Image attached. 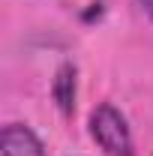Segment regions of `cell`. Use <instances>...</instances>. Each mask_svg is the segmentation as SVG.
Instances as JSON below:
<instances>
[{
	"instance_id": "cell-1",
	"label": "cell",
	"mask_w": 153,
	"mask_h": 156,
	"mask_svg": "<svg viewBox=\"0 0 153 156\" xmlns=\"http://www.w3.org/2000/svg\"><path fill=\"white\" fill-rule=\"evenodd\" d=\"M87 126H90V138L99 144V150H105L108 156H135L132 129H129L123 111L114 108L111 102H99L90 111Z\"/></svg>"
},
{
	"instance_id": "cell-4",
	"label": "cell",
	"mask_w": 153,
	"mask_h": 156,
	"mask_svg": "<svg viewBox=\"0 0 153 156\" xmlns=\"http://www.w3.org/2000/svg\"><path fill=\"white\" fill-rule=\"evenodd\" d=\"M138 6L144 9V15H150V18H153V0H138Z\"/></svg>"
},
{
	"instance_id": "cell-3",
	"label": "cell",
	"mask_w": 153,
	"mask_h": 156,
	"mask_svg": "<svg viewBox=\"0 0 153 156\" xmlns=\"http://www.w3.org/2000/svg\"><path fill=\"white\" fill-rule=\"evenodd\" d=\"M75 96H78V69L75 63H60L54 78H51V99L57 105V111L63 117H69L75 111Z\"/></svg>"
},
{
	"instance_id": "cell-2",
	"label": "cell",
	"mask_w": 153,
	"mask_h": 156,
	"mask_svg": "<svg viewBox=\"0 0 153 156\" xmlns=\"http://www.w3.org/2000/svg\"><path fill=\"white\" fill-rule=\"evenodd\" d=\"M0 153L3 156H48L42 138L27 123H6L0 132Z\"/></svg>"
}]
</instances>
